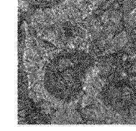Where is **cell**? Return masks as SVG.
I'll return each mask as SVG.
<instances>
[]
</instances>
